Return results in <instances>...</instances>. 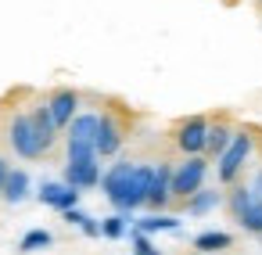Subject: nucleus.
Segmentation results:
<instances>
[{
    "mask_svg": "<svg viewBox=\"0 0 262 255\" xmlns=\"http://www.w3.org/2000/svg\"><path fill=\"white\" fill-rule=\"evenodd\" d=\"M151 176H155L151 162H115L101 176V190L115 205V212H137L144 205V198H147Z\"/></svg>",
    "mask_w": 262,
    "mask_h": 255,
    "instance_id": "obj_1",
    "label": "nucleus"
},
{
    "mask_svg": "<svg viewBox=\"0 0 262 255\" xmlns=\"http://www.w3.org/2000/svg\"><path fill=\"white\" fill-rule=\"evenodd\" d=\"M183 201H187V212H190V216H205V212H212V208H219V205H223V194H219V190H205V187H201V190H194V194H190V198H183Z\"/></svg>",
    "mask_w": 262,
    "mask_h": 255,
    "instance_id": "obj_16",
    "label": "nucleus"
},
{
    "mask_svg": "<svg viewBox=\"0 0 262 255\" xmlns=\"http://www.w3.org/2000/svg\"><path fill=\"white\" fill-rule=\"evenodd\" d=\"M133 230H140V233H180L183 230V223L176 219V216H165V212H151V216H144V219H137L133 223Z\"/></svg>",
    "mask_w": 262,
    "mask_h": 255,
    "instance_id": "obj_13",
    "label": "nucleus"
},
{
    "mask_svg": "<svg viewBox=\"0 0 262 255\" xmlns=\"http://www.w3.org/2000/svg\"><path fill=\"white\" fill-rule=\"evenodd\" d=\"M4 176H8V162L0 158V187H4Z\"/></svg>",
    "mask_w": 262,
    "mask_h": 255,
    "instance_id": "obj_26",
    "label": "nucleus"
},
{
    "mask_svg": "<svg viewBox=\"0 0 262 255\" xmlns=\"http://www.w3.org/2000/svg\"><path fill=\"white\" fill-rule=\"evenodd\" d=\"M233 219H237L241 230H248V233H262V201L251 198L241 212H233Z\"/></svg>",
    "mask_w": 262,
    "mask_h": 255,
    "instance_id": "obj_18",
    "label": "nucleus"
},
{
    "mask_svg": "<svg viewBox=\"0 0 262 255\" xmlns=\"http://www.w3.org/2000/svg\"><path fill=\"white\" fill-rule=\"evenodd\" d=\"M126 233H129V212H115V216L101 219V237H108V241H122Z\"/></svg>",
    "mask_w": 262,
    "mask_h": 255,
    "instance_id": "obj_20",
    "label": "nucleus"
},
{
    "mask_svg": "<svg viewBox=\"0 0 262 255\" xmlns=\"http://www.w3.org/2000/svg\"><path fill=\"white\" fill-rule=\"evenodd\" d=\"M43 104H47V112H51L54 126H58V130H65V126L72 122V115L79 112V94H76V90H69V87H61V90H54Z\"/></svg>",
    "mask_w": 262,
    "mask_h": 255,
    "instance_id": "obj_10",
    "label": "nucleus"
},
{
    "mask_svg": "<svg viewBox=\"0 0 262 255\" xmlns=\"http://www.w3.org/2000/svg\"><path fill=\"white\" fill-rule=\"evenodd\" d=\"M122 140H126V130H122L119 115H115V112H97V137H94V151H97V158H112V155H119Z\"/></svg>",
    "mask_w": 262,
    "mask_h": 255,
    "instance_id": "obj_6",
    "label": "nucleus"
},
{
    "mask_svg": "<svg viewBox=\"0 0 262 255\" xmlns=\"http://www.w3.org/2000/svg\"><path fill=\"white\" fill-rule=\"evenodd\" d=\"M176 147L183 155H205V137H208V119L205 115H190L176 126Z\"/></svg>",
    "mask_w": 262,
    "mask_h": 255,
    "instance_id": "obj_7",
    "label": "nucleus"
},
{
    "mask_svg": "<svg viewBox=\"0 0 262 255\" xmlns=\"http://www.w3.org/2000/svg\"><path fill=\"white\" fill-rule=\"evenodd\" d=\"M29 115H33V122H36V130H40V137L47 140V147H54L58 144V126H54V119H51V112H47V104H33L29 108Z\"/></svg>",
    "mask_w": 262,
    "mask_h": 255,
    "instance_id": "obj_17",
    "label": "nucleus"
},
{
    "mask_svg": "<svg viewBox=\"0 0 262 255\" xmlns=\"http://www.w3.org/2000/svg\"><path fill=\"white\" fill-rule=\"evenodd\" d=\"M194 248H198V251H205V255H215V251L233 248V237H230L226 230H201V233L194 237Z\"/></svg>",
    "mask_w": 262,
    "mask_h": 255,
    "instance_id": "obj_15",
    "label": "nucleus"
},
{
    "mask_svg": "<svg viewBox=\"0 0 262 255\" xmlns=\"http://www.w3.org/2000/svg\"><path fill=\"white\" fill-rule=\"evenodd\" d=\"M94 137H97V112H76L72 122L65 126V162L97 158Z\"/></svg>",
    "mask_w": 262,
    "mask_h": 255,
    "instance_id": "obj_2",
    "label": "nucleus"
},
{
    "mask_svg": "<svg viewBox=\"0 0 262 255\" xmlns=\"http://www.w3.org/2000/svg\"><path fill=\"white\" fill-rule=\"evenodd\" d=\"M79 230H83L86 237H101V223H97V219H90V216L79 223Z\"/></svg>",
    "mask_w": 262,
    "mask_h": 255,
    "instance_id": "obj_25",
    "label": "nucleus"
},
{
    "mask_svg": "<svg viewBox=\"0 0 262 255\" xmlns=\"http://www.w3.org/2000/svg\"><path fill=\"white\" fill-rule=\"evenodd\" d=\"M251 151H255V133H251V130H233V140H230L226 151L215 158V162H219V165H215L219 183H233V180L241 176V169L248 165Z\"/></svg>",
    "mask_w": 262,
    "mask_h": 255,
    "instance_id": "obj_4",
    "label": "nucleus"
},
{
    "mask_svg": "<svg viewBox=\"0 0 262 255\" xmlns=\"http://www.w3.org/2000/svg\"><path fill=\"white\" fill-rule=\"evenodd\" d=\"M0 198H4L8 205H22L29 198V173L26 169H8L4 187H0Z\"/></svg>",
    "mask_w": 262,
    "mask_h": 255,
    "instance_id": "obj_12",
    "label": "nucleus"
},
{
    "mask_svg": "<svg viewBox=\"0 0 262 255\" xmlns=\"http://www.w3.org/2000/svg\"><path fill=\"white\" fill-rule=\"evenodd\" d=\"M8 144H11V151H15L18 158H29V162H36V158H43V155L51 151L47 140L40 137V130H36V122H33L29 112H18V115L8 122Z\"/></svg>",
    "mask_w": 262,
    "mask_h": 255,
    "instance_id": "obj_3",
    "label": "nucleus"
},
{
    "mask_svg": "<svg viewBox=\"0 0 262 255\" xmlns=\"http://www.w3.org/2000/svg\"><path fill=\"white\" fill-rule=\"evenodd\" d=\"M54 244V233L51 230H26L22 233V241H18V251H26V255H33V251H43V248H51Z\"/></svg>",
    "mask_w": 262,
    "mask_h": 255,
    "instance_id": "obj_19",
    "label": "nucleus"
},
{
    "mask_svg": "<svg viewBox=\"0 0 262 255\" xmlns=\"http://www.w3.org/2000/svg\"><path fill=\"white\" fill-rule=\"evenodd\" d=\"M61 219H65V223H72V226H79V223L86 219V212H79V205H72V208H65V212H61Z\"/></svg>",
    "mask_w": 262,
    "mask_h": 255,
    "instance_id": "obj_24",
    "label": "nucleus"
},
{
    "mask_svg": "<svg viewBox=\"0 0 262 255\" xmlns=\"http://www.w3.org/2000/svg\"><path fill=\"white\" fill-rule=\"evenodd\" d=\"M258 4H262V0H258Z\"/></svg>",
    "mask_w": 262,
    "mask_h": 255,
    "instance_id": "obj_27",
    "label": "nucleus"
},
{
    "mask_svg": "<svg viewBox=\"0 0 262 255\" xmlns=\"http://www.w3.org/2000/svg\"><path fill=\"white\" fill-rule=\"evenodd\" d=\"M248 194H251L255 201H262V165L255 169V176H251V183H248Z\"/></svg>",
    "mask_w": 262,
    "mask_h": 255,
    "instance_id": "obj_23",
    "label": "nucleus"
},
{
    "mask_svg": "<svg viewBox=\"0 0 262 255\" xmlns=\"http://www.w3.org/2000/svg\"><path fill=\"white\" fill-rule=\"evenodd\" d=\"M129 241H133V255H165V251H158V248L151 244L147 233H140V230H133V226H129Z\"/></svg>",
    "mask_w": 262,
    "mask_h": 255,
    "instance_id": "obj_21",
    "label": "nucleus"
},
{
    "mask_svg": "<svg viewBox=\"0 0 262 255\" xmlns=\"http://www.w3.org/2000/svg\"><path fill=\"white\" fill-rule=\"evenodd\" d=\"M65 183L76 190H90L101 183V158H79V162H65Z\"/></svg>",
    "mask_w": 262,
    "mask_h": 255,
    "instance_id": "obj_9",
    "label": "nucleus"
},
{
    "mask_svg": "<svg viewBox=\"0 0 262 255\" xmlns=\"http://www.w3.org/2000/svg\"><path fill=\"white\" fill-rule=\"evenodd\" d=\"M79 194H83V190L69 187L65 180H61V183H58V180H47V183L40 187V201H43V205H51V208H58V212H65V208L79 205Z\"/></svg>",
    "mask_w": 262,
    "mask_h": 255,
    "instance_id": "obj_11",
    "label": "nucleus"
},
{
    "mask_svg": "<svg viewBox=\"0 0 262 255\" xmlns=\"http://www.w3.org/2000/svg\"><path fill=\"white\" fill-rule=\"evenodd\" d=\"M205 176H208L205 155H187V158L172 169V198H190L194 190L205 187Z\"/></svg>",
    "mask_w": 262,
    "mask_h": 255,
    "instance_id": "obj_5",
    "label": "nucleus"
},
{
    "mask_svg": "<svg viewBox=\"0 0 262 255\" xmlns=\"http://www.w3.org/2000/svg\"><path fill=\"white\" fill-rule=\"evenodd\" d=\"M233 140V126L230 122H208V137H205V158H219L226 151V144Z\"/></svg>",
    "mask_w": 262,
    "mask_h": 255,
    "instance_id": "obj_14",
    "label": "nucleus"
},
{
    "mask_svg": "<svg viewBox=\"0 0 262 255\" xmlns=\"http://www.w3.org/2000/svg\"><path fill=\"white\" fill-rule=\"evenodd\" d=\"M248 201H251V194H248V183H237V187H233V190L226 194V205H230V216H233V212H241V208H244Z\"/></svg>",
    "mask_w": 262,
    "mask_h": 255,
    "instance_id": "obj_22",
    "label": "nucleus"
},
{
    "mask_svg": "<svg viewBox=\"0 0 262 255\" xmlns=\"http://www.w3.org/2000/svg\"><path fill=\"white\" fill-rule=\"evenodd\" d=\"M169 201H172V165H169V162H158V165H155V176H151V187H147L144 205H147L151 212H162Z\"/></svg>",
    "mask_w": 262,
    "mask_h": 255,
    "instance_id": "obj_8",
    "label": "nucleus"
}]
</instances>
